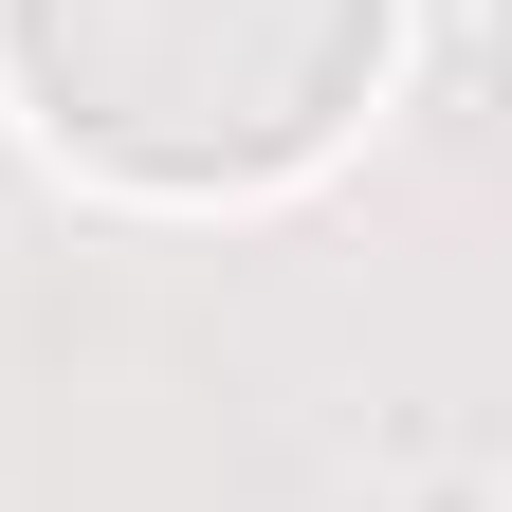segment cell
Instances as JSON below:
<instances>
[{"instance_id":"6da1fadb","label":"cell","mask_w":512,"mask_h":512,"mask_svg":"<svg viewBox=\"0 0 512 512\" xmlns=\"http://www.w3.org/2000/svg\"><path fill=\"white\" fill-rule=\"evenodd\" d=\"M0 37H19L55 147L147 183H256L330 147V110L384 55V0H0Z\"/></svg>"}]
</instances>
